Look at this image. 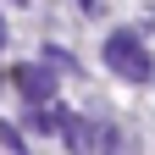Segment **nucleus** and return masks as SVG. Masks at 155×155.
<instances>
[{
	"instance_id": "f257e3e1",
	"label": "nucleus",
	"mask_w": 155,
	"mask_h": 155,
	"mask_svg": "<svg viewBox=\"0 0 155 155\" xmlns=\"http://www.w3.org/2000/svg\"><path fill=\"white\" fill-rule=\"evenodd\" d=\"M105 67L122 72V78H133V83H150V78H155L150 50L139 45V33H127V28H116V33L105 39Z\"/></svg>"
},
{
	"instance_id": "f03ea898",
	"label": "nucleus",
	"mask_w": 155,
	"mask_h": 155,
	"mask_svg": "<svg viewBox=\"0 0 155 155\" xmlns=\"http://www.w3.org/2000/svg\"><path fill=\"white\" fill-rule=\"evenodd\" d=\"M11 78H17V89H22L33 105H45L50 94H55V83H50V72H45V67H17Z\"/></svg>"
},
{
	"instance_id": "7ed1b4c3",
	"label": "nucleus",
	"mask_w": 155,
	"mask_h": 155,
	"mask_svg": "<svg viewBox=\"0 0 155 155\" xmlns=\"http://www.w3.org/2000/svg\"><path fill=\"white\" fill-rule=\"evenodd\" d=\"M61 127H67V144H72V155H94V150H100V127L72 122V116H61Z\"/></svg>"
},
{
	"instance_id": "20e7f679",
	"label": "nucleus",
	"mask_w": 155,
	"mask_h": 155,
	"mask_svg": "<svg viewBox=\"0 0 155 155\" xmlns=\"http://www.w3.org/2000/svg\"><path fill=\"white\" fill-rule=\"evenodd\" d=\"M72 6L83 11V17H94V11H100V0H72Z\"/></svg>"
},
{
	"instance_id": "39448f33",
	"label": "nucleus",
	"mask_w": 155,
	"mask_h": 155,
	"mask_svg": "<svg viewBox=\"0 0 155 155\" xmlns=\"http://www.w3.org/2000/svg\"><path fill=\"white\" fill-rule=\"evenodd\" d=\"M0 45H6V28H0Z\"/></svg>"
},
{
	"instance_id": "423d86ee",
	"label": "nucleus",
	"mask_w": 155,
	"mask_h": 155,
	"mask_svg": "<svg viewBox=\"0 0 155 155\" xmlns=\"http://www.w3.org/2000/svg\"><path fill=\"white\" fill-rule=\"evenodd\" d=\"M17 6H28V0H17Z\"/></svg>"
}]
</instances>
